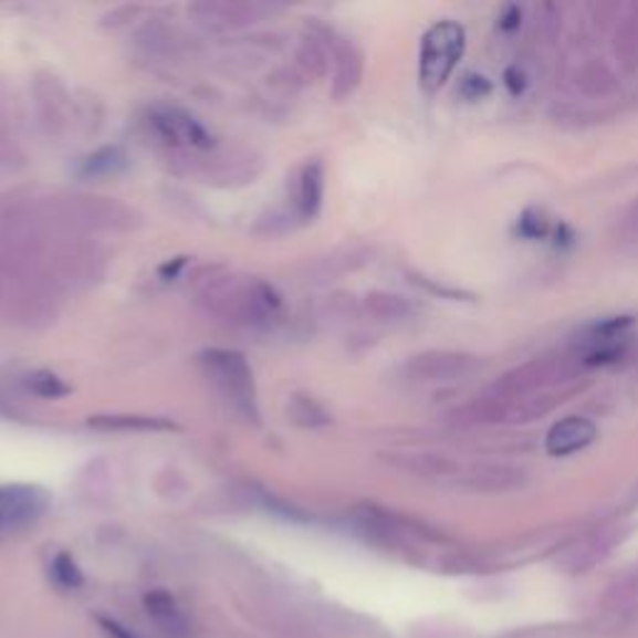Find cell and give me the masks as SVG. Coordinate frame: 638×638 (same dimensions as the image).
I'll list each match as a JSON object with an SVG mask.
<instances>
[{
    "mask_svg": "<svg viewBox=\"0 0 638 638\" xmlns=\"http://www.w3.org/2000/svg\"><path fill=\"white\" fill-rule=\"evenodd\" d=\"M391 464L411 471V474L431 479V482H451L484 492H504L522 484V471L504 464H487V461H461L431 451H415V454H391Z\"/></svg>",
    "mask_w": 638,
    "mask_h": 638,
    "instance_id": "1",
    "label": "cell"
},
{
    "mask_svg": "<svg viewBox=\"0 0 638 638\" xmlns=\"http://www.w3.org/2000/svg\"><path fill=\"white\" fill-rule=\"evenodd\" d=\"M208 310L238 325H264L280 312V294L270 284L252 278H218L202 292Z\"/></svg>",
    "mask_w": 638,
    "mask_h": 638,
    "instance_id": "2",
    "label": "cell"
},
{
    "mask_svg": "<svg viewBox=\"0 0 638 638\" xmlns=\"http://www.w3.org/2000/svg\"><path fill=\"white\" fill-rule=\"evenodd\" d=\"M202 369L212 381L222 399H228L232 409L244 419L258 421V389H254V377L240 352L232 349H208L200 355Z\"/></svg>",
    "mask_w": 638,
    "mask_h": 638,
    "instance_id": "3",
    "label": "cell"
},
{
    "mask_svg": "<svg viewBox=\"0 0 638 638\" xmlns=\"http://www.w3.org/2000/svg\"><path fill=\"white\" fill-rule=\"evenodd\" d=\"M461 53H464V28L451 21L429 28L419 53V81L425 91H439L449 81Z\"/></svg>",
    "mask_w": 638,
    "mask_h": 638,
    "instance_id": "4",
    "label": "cell"
},
{
    "mask_svg": "<svg viewBox=\"0 0 638 638\" xmlns=\"http://www.w3.org/2000/svg\"><path fill=\"white\" fill-rule=\"evenodd\" d=\"M477 367L479 362L461 352H425L401 367V379L415 387L444 385V381L469 377Z\"/></svg>",
    "mask_w": 638,
    "mask_h": 638,
    "instance_id": "5",
    "label": "cell"
},
{
    "mask_svg": "<svg viewBox=\"0 0 638 638\" xmlns=\"http://www.w3.org/2000/svg\"><path fill=\"white\" fill-rule=\"evenodd\" d=\"M150 117L155 130L172 147H182V150H210L212 147V135L208 133V127L178 105H157L153 107Z\"/></svg>",
    "mask_w": 638,
    "mask_h": 638,
    "instance_id": "6",
    "label": "cell"
},
{
    "mask_svg": "<svg viewBox=\"0 0 638 638\" xmlns=\"http://www.w3.org/2000/svg\"><path fill=\"white\" fill-rule=\"evenodd\" d=\"M51 496L41 487L11 484L0 487V529L3 526H25L45 514Z\"/></svg>",
    "mask_w": 638,
    "mask_h": 638,
    "instance_id": "7",
    "label": "cell"
},
{
    "mask_svg": "<svg viewBox=\"0 0 638 638\" xmlns=\"http://www.w3.org/2000/svg\"><path fill=\"white\" fill-rule=\"evenodd\" d=\"M596 439L594 421L586 417H566L556 421L546 437V451L552 457H568L586 449Z\"/></svg>",
    "mask_w": 638,
    "mask_h": 638,
    "instance_id": "8",
    "label": "cell"
},
{
    "mask_svg": "<svg viewBox=\"0 0 638 638\" xmlns=\"http://www.w3.org/2000/svg\"><path fill=\"white\" fill-rule=\"evenodd\" d=\"M332 61H335V95L345 97L355 91L362 77V55L345 38H337L330 31Z\"/></svg>",
    "mask_w": 638,
    "mask_h": 638,
    "instance_id": "9",
    "label": "cell"
},
{
    "mask_svg": "<svg viewBox=\"0 0 638 638\" xmlns=\"http://www.w3.org/2000/svg\"><path fill=\"white\" fill-rule=\"evenodd\" d=\"M145 611L165 636L182 638L185 634H188V624H185V616L178 608V602H175L168 592H160V588H157V592L147 594Z\"/></svg>",
    "mask_w": 638,
    "mask_h": 638,
    "instance_id": "10",
    "label": "cell"
},
{
    "mask_svg": "<svg viewBox=\"0 0 638 638\" xmlns=\"http://www.w3.org/2000/svg\"><path fill=\"white\" fill-rule=\"evenodd\" d=\"M325 198V170L320 163H307L297 182V210L302 220H312L322 208Z\"/></svg>",
    "mask_w": 638,
    "mask_h": 638,
    "instance_id": "11",
    "label": "cell"
},
{
    "mask_svg": "<svg viewBox=\"0 0 638 638\" xmlns=\"http://www.w3.org/2000/svg\"><path fill=\"white\" fill-rule=\"evenodd\" d=\"M268 8L248 6V3H205L195 8V13H202V21H212L220 25H244L252 23L254 15H262Z\"/></svg>",
    "mask_w": 638,
    "mask_h": 638,
    "instance_id": "12",
    "label": "cell"
},
{
    "mask_svg": "<svg viewBox=\"0 0 638 638\" xmlns=\"http://www.w3.org/2000/svg\"><path fill=\"white\" fill-rule=\"evenodd\" d=\"M287 417L292 425L304 427V429H317V427H325L332 421L330 411L320 405L314 397L307 395H294L287 401Z\"/></svg>",
    "mask_w": 638,
    "mask_h": 638,
    "instance_id": "13",
    "label": "cell"
},
{
    "mask_svg": "<svg viewBox=\"0 0 638 638\" xmlns=\"http://www.w3.org/2000/svg\"><path fill=\"white\" fill-rule=\"evenodd\" d=\"M365 307L372 317L385 320V322H399V320L411 317V304L405 297H399V294H391V292L367 294Z\"/></svg>",
    "mask_w": 638,
    "mask_h": 638,
    "instance_id": "14",
    "label": "cell"
},
{
    "mask_svg": "<svg viewBox=\"0 0 638 638\" xmlns=\"http://www.w3.org/2000/svg\"><path fill=\"white\" fill-rule=\"evenodd\" d=\"M87 425L93 429H107V431H163L172 429L170 421L155 419V417H127V415H113V417H93L87 419Z\"/></svg>",
    "mask_w": 638,
    "mask_h": 638,
    "instance_id": "15",
    "label": "cell"
},
{
    "mask_svg": "<svg viewBox=\"0 0 638 638\" xmlns=\"http://www.w3.org/2000/svg\"><path fill=\"white\" fill-rule=\"evenodd\" d=\"M616 53L626 65V71H634L638 65V6H634L616 31Z\"/></svg>",
    "mask_w": 638,
    "mask_h": 638,
    "instance_id": "16",
    "label": "cell"
},
{
    "mask_svg": "<svg viewBox=\"0 0 638 638\" xmlns=\"http://www.w3.org/2000/svg\"><path fill=\"white\" fill-rule=\"evenodd\" d=\"M51 576H53V584L57 588H63V592H77V588L85 584L81 566H77L75 558L65 552H61L53 558Z\"/></svg>",
    "mask_w": 638,
    "mask_h": 638,
    "instance_id": "17",
    "label": "cell"
},
{
    "mask_svg": "<svg viewBox=\"0 0 638 638\" xmlns=\"http://www.w3.org/2000/svg\"><path fill=\"white\" fill-rule=\"evenodd\" d=\"M125 168V155L117 150V147H103L95 155H91L83 165L85 175H93V178H107V175H115Z\"/></svg>",
    "mask_w": 638,
    "mask_h": 638,
    "instance_id": "18",
    "label": "cell"
},
{
    "mask_svg": "<svg viewBox=\"0 0 638 638\" xmlns=\"http://www.w3.org/2000/svg\"><path fill=\"white\" fill-rule=\"evenodd\" d=\"M28 389L33 391V395L43 397V399H57V397H65L71 387L65 385V381L53 375V372H33L31 377H28Z\"/></svg>",
    "mask_w": 638,
    "mask_h": 638,
    "instance_id": "19",
    "label": "cell"
},
{
    "mask_svg": "<svg viewBox=\"0 0 638 638\" xmlns=\"http://www.w3.org/2000/svg\"><path fill=\"white\" fill-rule=\"evenodd\" d=\"M621 238L624 242L638 244V205H634V208L626 212V218L621 220Z\"/></svg>",
    "mask_w": 638,
    "mask_h": 638,
    "instance_id": "20",
    "label": "cell"
},
{
    "mask_svg": "<svg viewBox=\"0 0 638 638\" xmlns=\"http://www.w3.org/2000/svg\"><path fill=\"white\" fill-rule=\"evenodd\" d=\"M97 626L103 628V631L111 636V638H137L130 628H125L123 624H117L115 618H107V616H97Z\"/></svg>",
    "mask_w": 638,
    "mask_h": 638,
    "instance_id": "21",
    "label": "cell"
},
{
    "mask_svg": "<svg viewBox=\"0 0 638 638\" xmlns=\"http://www.w3.org/2000/svg\"><path fill=\"white\" fill-rule=\"evenodd\" d=\"M546 232V222L542 218H532V215H524L522 220V234L524 238H542Z\"/></svg>",
    "mask_w": 638,
    "mask_h": 638,
    "instance_id": "22",
    "label": "cell"
}]
</instances>
